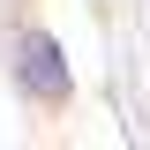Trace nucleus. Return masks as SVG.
<instances>
[{"label":"nucleus","mask_w":150,"mask_h":150,"mask_svg":"<svg viewBox=\"0 0 150 150\" xmlns=\"http://www.w3.org/2000/svg\"><path fill=\"white\" fill-rule=\"evenodd\" d=\"M8 53H15V83H23V98H30V105L60 112V105L75 98V68H68V53H60V38H53V30L23 23Z\"/></svg>","instance_id":"nucleus-1"}]
</instances>
